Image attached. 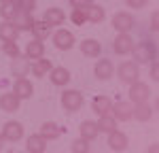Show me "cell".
Here are the masks:
<instances>
[{"label": "cell", "instance_id": "cell-24", "mask_svg": "<svg viewBox=\"0 0 159 153\" xmlns=\"http://www.w3.org/2000/svg\"><path fill=\"white\" fill-rule=\"evenodd\" d=\"M25 58L28 60H38V58H45V43H40V40H30L28 45H25Z\"/></svg>", "mask_w": 159, "mask_h": 153}, {"label": "cell", "instance_id": "cell-33", "mask_svg": "<svg viewBox=\"0 0 159 153\" xmlns=\"http://www.w3.org/2000/svg\"><path fill=\"white\" fill-rule=\"evenodd\" d=\"M2 51H4L11 60H15V58L21 55V53H19V47H17V43H2Z\"/></svg>", "mask_w": 159, "mask_h": 153}, {"label": "cell", "instance_id": "cell-11", "mask_svg": "<svg viewBox=\"0 0 159 153\" xmlns=\"http://www.w3.org/2000/svg\"><path fill=\"white\" fill-rule=\"evenodd\" d=\"M127 145H129V138H127V134H123L121 130H115V132L108 134V147L112 151L121 153L127 149Z\"/></svg>", "mask_w": 159, "mask_h": 153}, {"label": "cell", "instance_id": "cell-2", "mask_svg": "<svg viewBox=\"0 0 159 153\" xmlns=\"http://www.w3.org/2000/svg\"><path fill=\"white\" fill-rule=\"evenodd\" d=\"M117 76H119V81H121L123 85H132L136 81H140V79H138V76H140V68H138V64L132 62V60L121 62L119 68H117Z\"/></svg>", "mask_w": 159, "mask_h": 153}, {"label": "cell", "instance_id": "cell-14", "mask_svg": "<svg viewBox=\"0 0 159 153\" xmlns=\"http://www.w3.org/2000/svg\"><path fill=\"white\" fill-rule=\"evenodd\" d=\"M112 72H115V66H112V62L110 60H98L96 62V66H93V75H96V79H100V81H108L110 76H112Z\"/></svg>", "mask_w": 159, "mask_h": 153}, {"label": "cell", "instance_id": "cell-19", "mask_svg": "<svg viewBox=\"0 0 159 153\" xmlns=\"http://www.w3.org/2000/svg\"><path fill=\"white\" fill-rule=\"evenodd\" d=\"M81 53L85 58H100L102 45H100L96 38H85V40H81Z\"/></svg>", "mask_w": 159, "mask_h": 153}, {"label": "cell", "instance_id": "cell-3", "mask_svg": "<svg viewBox=\"0 0 159 153\" xmlns=\"http://www.w3.org/2000/svg\"><path fill=\"white\" fill-rule=\"evenodd\" d=\"M112 28L117 30V34H129L136 28V17L129 11H119L112 17Z\"/></svg>", "mask_w": 159, "mask_h": 153}, {"label": "cell", "instance_id": "cell-38", "mask_svg": "<svg viewBox=\"0 0 159 153\" xmlns=\"http://www.w3.org/2000/svg\"><path fill=\"white\" fill-rule=\"evenodd\" d=\"M151 30H153V32H157V30H159V13L157 11L151 15Z\"/></svg>", "mask_w": 159, "mask_h": 153}, {"label": "cell", "instance_id": "cell-41", "mask_svg": "<svg viewBox=\"0 0 159 153\" xmlns=\"http://www.w3.org/2000/svg\"><path fill=\"white\" fill-rule=\"evenodd\" d=\"M0 2H4V0H0Z\"/></svg>", "mask_w": 159, "mask_h": 153}, {"label": "cell", "instance_id": "cell-39", "mask_svg": "<svg viewBox=\"0 0 159 153\" xmlns=\"http://www.w3.org/2000/svg\"><path fill=\"white\" fill-rule=\"evenodd\" d=\"M148 153H159V145H157V142H155V145H151V147H148Z\"/></svg>", "mask_w": 159, "mask_h": 153}, {"label": "cell", "instance_id": "cell-18", "mask_svg": "<svg viewBox=\"0 0 159 153\" xmlns=\"http://www.w3.org/2000/svg\"><path fill=\"white\" fill-rule=\"evenodd\" d=\"M19 36V30L13 21H2L0 24V40L2 43H15Z\"/></svg>", "mask_w": 159, "mask_h": 153}, {"label": "cell", "instance_id": "cell-1", "mask_svg": "<svg viewBox=\"0 0 159 153\" xmlns=\"http://www.w3.org/2000/svg\"><path fill=\"white\" fill-rule=\"evenodd\" d=\"M132 55H134L132 62H136V64H151L157 60V47L153 43H148V40H142V43L134 45Z\"/></svg>", "mask_w": 159, "mask_h": 153}, {"label": "cell", "instance_id": "cell-35", "mask_svg": "<svg viewBox=\"0 0 159 153\" xmlns=\"http://www.w3.org/2000/svg\"><path fill=\"white\" fill-rule=\"evenodd\" d=\"M125 4H127L129 9H144L148 4V0H125Z\"/></svg>", "mask_w": 159, "mask_h": 153}, {"label": "cell", "instance_id": "cell-42", "mask_svg": "<svg viewBox=\"0 0 159 153\" xmlns=\"http://www.w3.org/2000/svg\"><path fill=\"white\" fill-rule=\"evenodd\" d=\"M0 153H2V151H0Z\"/></svg>", "mask_w": 159, "mask_h": 153}, {"label": "cell", "instance_id": "cell-13", "mask_svg": "<svg viewBox=\"0 0 159 153\" xmlns=\"http://www.w3.org/2000/svg\"><path fill=\"white\" fill-rule=\"evenodd\" d=\"M49 79L53 85H57V87H64V85H68L70 83V70L68 68H64V66H53L49 72Z\"/></svg>", "mask_w": 159, "mask_h": 153}, {"label": "cell", "instance_id": "cell-23", "mask_svg": "<svg viewBox=\"0 0 159 153\" xmlns=\"http://www.w3.org/2000/svg\"><path fill=\"white\" fill-rule=\"evenodd\" d=\"M79 132H81V138H85L87 142L96 140V138H98V134H100L98 123H96V121H89V119L81 123V128H79Z\"/></svg>", "mask_w": 159, "mask_h": 153}, {"label": "cell", "instance_id": "cell-17", "mask_svg": "<svg viewBox=\"0 0 159 153\" xmlns=\"http://www.w3.org/2000/svg\"><path fill=\"white\" fill-rule=\"evenodd\" d=\"M83 11H85L87 21H91V24H100V21H104V17H106V11H104V7H100V4H96V2L87 4Z\"/></svg>", "mask_w": 159, "mask_h": 153}, {"label": "cell", "instance_id": "cell-28", "mask_svg": "<svg viewBox=\"0 0 159 153\" xmlns=\"http://www.w3.org/2000/svg\"><path fill=\"white\" fill-rule=\"evenodd\" d=\"M17 13H19V9H17L15 0H4V2H0V17H2L4 21H13Z\"/></svg>", "mask_w": 159, "mask_h": 153}, {"label": "cell", "instance_id": "cell-8", "mask_svg": "<svg viewBox=\"0 0 159 153\" xmlns=\"http://www.w3.org/2000/svg\"><path fill=\"white\" fill-rule=\"evenodd\" d=\"M134 45H136V40L132 38V34H117L115 43H112V49H115L117 55H129Z\"/></svg>", "mask_w": 159, "mask_h": 153}, {"label": "cell", "instance_id": "cell-36", "mask_svg": "<svg viewBox=\"0 0 159 153\" xmlns=\"http://www.w3.org/2000/svg\"><path fill=\"white\" fill-rule=\"evenodd\" d=\"M70 2V7H74V9H85L87 4H91L93 0H68Z\"/></svg>", "mask_w": 159, "mask_h": 153}, {"label": "cell", "instance_id": "cell-34", "mask_svg": "<svg viewBox=\"0 0 159 153\" xmlns=\"http://www.w3.org/2000/svg\"><path fill=\"white\" fill-rule=\"evenodd\" d=\"M15 4H17V9L24 13H32L36 9V0H15Z\"/></svg>", "mask_w": 159, "mask_h": 153}, {"label": "cell", "instance_id": "cell-37", "mask_svg": "<svg viewBox=\"0 0 159 153\" xmlns=\"http://www.w3.org/2000/svg\"><path fill=\"white\" fill-rule=\"evenodd\" d=\"M151 79L157 83L159 81V64H157V60L155 62H151Z\"/></svg>", "mask_w": 159, "mask_h": 153}, {"label": "cell", "instance_id": "cell-31", "mask_svg": "<svg viewBox=\"0 0 159 153\" xmlns=\"http://www.w3.org/2000/svg\"><path fill=\"white\" fill-rule=\"evenodd\" d=\"M89 142H87L85 138H76V140H72L70 142V151L72 153H89Z\"/></svg>", "mask_w": 159, "mask_h": 153}, {"label": "cell", "instance_id": "cell-26", "mask_svg": "<svg viewBox=\"0 0 159 153\" xmlns=\"http://www.w3.org/2000/svg\"><path fill=\"white\" fill-rule=\"evenodd\" d=\"M51 68H53V64H51V60H45V58H38V60H34V64L30 66V72L34 76H45L51 72Z\"/></svg>", "mask_w": 159, "mask_h": 153}, {"label": "cell", "instance_id": "cell-9", "mask_svg": "<svg viewBox=\"0 0 159 153\" xmlns=\"http://www.w3.org/2000/svg\"><path fill=\"white\" fill-rule=\"evenodd\" d=\"M110 115H112L117 121H129L132 115H134V104H132V102H112Z\"/></svg>", "mask_w": 159, "mask_h": 153}, {"label": "cell", "instance_id": "cell-32", "mask_svg": "<svg viewBox=\"0 0 159 153\" xmlns=\"http://www.w3.org/2000/svg\"><path fill=\"white\" fill-rule=\"evenodd\" d=\"M70 21H72L74 26H83V24H87L85 11H83V9H72V13H70Z\"/></svg>", "mask_w": 159, "mask_h": 153}, {"label": "cell", "instance_id": "cell-15", "mask_svg": "<svg viewBox=\"0 0 159 153\" xmlns=\"http://www.w3.org/2000/svg\"><path fill=\"white\" fill-rule=\"evenodd\" d=\"M43 21L47 26H61L64 21H66V13L61 11L60 7H51V9H47L45 11V15H43Z\"/></svg>", "mask_w": 159, "mask_h": 153}, {"label": "cell", "instance_id": "cell-22", "mask_svg": "<svg viewBox=\"0 0 159 153\" xmlns=\"http://www.w3.org/2000/svg\"><path fill=\"white\" fill-rule=\"evenodd\" d=\"M38 134L49 142V140H55V138L61 136V128L57 126V123H53V121H45V123L40 126V132H38Z\"/></svg>", "mask_w": 159, "mask_h": 153}, {"label": "cell", "instance_id": "cell-5", "mask_svg": "<svg viewBox=\"0 0 159 153\" xmlns=\"http://www.w3.org/2000/svg\"><path fill=\"white\" fill-rule=\"evenodd\" d=\"M129 102L132 104H140V102H148L151 98V87H148L147 83H142V81H136L129 85Z\"/></svg>", "mask_w": 159, "mask_h": 153}, {"label": "cell", "instance_id": "cell-20", "mask_svg": "<svg viewBox=\"0 0 159 153\" xmlns=\"http://www.w3.org/2000/svg\"><path fill=\"white\" fill-rule=\"evenodd\" d=\"M34 21H36V19L32 17V13H24V11H19L15 15V19H13V24L17 26L19 32H30L32 26H34Z\"/></svg>", "mask_w": 159, "mask_h": 153}, {"label": "cell", "instance_id": "cell-16", "mask_svg": "<svg viewBox=\"0 0 159 153\" xmlns=\"http://www.w3.org/2000/svg\"><path fill=\"white\" fill-rule=\"evenodd\" d=\"M25 153H45L47 151V140L43 138L40 134H30L25 140Z\"/></svg>", "mask_w": 159, "mask_h": 153}, {"label": "cell", "instance_id": "cell-12", "mask_svg": "<svg viewBox=\"0 0 159 153\" xmlns=\"http://www.w3.org/2000/svg\"><path fill=\"white\" fill-rule=\"evenodd\" d=\"M19 106H21V100H19L13 91L0 94V109H2L4 113H15V111H19Z\"/></svg>", "mask_w": 159, "mask_h": 153}, {"label": "cell", "instance_id": "cell-40", "mask_svg": "<svg viewBox=\"0 0 159 153\" xmlns=\"http://www.w3.org/2000/svg\"><path fill=\"white\" fill-rule=\"evenodd\" d=\"M2 140L4 138H2V134H0V151H2Z\"/></svg>", "mask_w": 159, "mask_h": 153}, {"label": "cell", "instance_id": "cell-21", "mask_svg": "<svg viewBox=\"0 0 159 153\" xmlns=\"http://www.w3.org/2000/svg\"><path fill=\"white\" fill-rule=\"evenodd\" d=\"M91 109H93V113H98L100 117H102V115H110L112 100H110L108 96H96L93 102H91Z\"/></svg>", "mask_w": 159, "mask_h": 153}, {"label": "cell", "instance_id": "cell-6", "mask_svg": "<svg viewBox=\"0 0 159 153\" xmlns=\"http://www.w3.org/2000/svg\"><path fill=\"white\" fill-rule=\"evenodd\" d=\"M53 45L60 51H70L74 47V34L66 28H60V30L53 32Z\"/></svg>", "mask_w": 159, "mask_h": 153}, {"label": "cell", "instance_id": "cell-7", "mask_svg": "<svg viewBox=\"0 0 159 153\" xmlns=\"http://www.w3.org/2000/svg\"><path fill=\"white\" fill-rule=\"evenodd\" d=\"M13 94H15L19 100L32 98V94H34V85H32V81L25 79V76H17L15 83H13Z\"/></svg>", "mask_w": 159, "mask_h": 153}, {"label": "cell", "instance_id": "cell-29", "mask_svg": "<svg viewBox=\"0 0 159 153\" xmlns=\"http://www.w3.org/2000/svg\"><path fill=\"white\" fill-rule=\"evenodd\" d=\"M11 70H13V75L15 76H25L28 72H30V60L28 58H15L11 64Z\"/></svg>", "mask_w": 159, "mask_h": 153}, {"label": "cell", "instance_id": "cell-4", "mask_svg": "<svg viewBox=\"0 0 159 153\" xmlns=\"http://www.w3.org/2000/svg\"><path fill=\"white\" fill-rule=\"evenodd\" d=\"M83 94L76 91V89H64L61 91V106L68 111V113H76L81 106H83Z\"/></svg>", "mask_w": 159, "mask_h": 153}, {"label": "cell", "instance_id": "cell-30", "mask_svg": "<svg viewBox=\"0 0 159 153\" xmlns=\"http://www.w3.org/2000/svg\"><path fill=\"white\" fill-rule=\"evenodd\" d=\"M96 123H98V130H100V132L110 134V132H115V130H117V123H119V121H117L112 115H102Z\"/></svg>", "mask_w": 159, "mask_h": 153}, {"label": "cell", "instance_id": "cell-25", "mask_svg": "<svg viewBox=\"0 0 159 153\" xmlns=\"http://www.w3.org/2000/svg\"><path fill=\"white\" fill-rule=\"evenodd\" d=\"M153 106L148 104V102H140V104H134V115H132V119H138V121H148L151 117H153Z\"/></svg>", "mask_w": 159, "mask_h": 153}, {"label": "cell", "instance_id": "cell-27", "mask_svg": "<svg viewBox=\"0 0 159 153\" xmlns=\"http://www.w3.org/2000/svg\"><path fill=\"white\" fill-rule=\"evenodd\" d=\"M30 32L34 34V40H40V43H43V40H47V38L51 36L53 28L47 26L43 19H40V21H34V26H32V30H30Z\"/></svg>", "mask_w": 159, "mask_h": 153}, {"label": "cell", "instance_id": "cell-10", "mask_svg": "<svg viewBox=\"0 0 159 153\" xmlns=\"http://www.w3.org/2000/svg\"><path fill=\"white\" fill-rule=\"evenodd\" d=\"M2 138L4 140H11V142H15V140L24 138V126L19 123V121H7L4 126H2Z\"/></svg>", "mask_w": 159, "mask_h": 153}]
</instances>
